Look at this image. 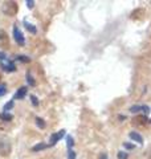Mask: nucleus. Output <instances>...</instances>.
<instances>
[{"mask_svg":"<svg viewBox=\"0 0 151 159\" xmlns=\"http://www.w3.org/2000/svg\"><path fill=\"white\" fill-rule=\"evenodd\" d=\"M0 118H3L4 121H11V119H12V116H11V114H7V113H3L2 116H0Z\"/></svg>","mask_w":151,"mask_h":159,"instance_id":"2eb2a0df","label":"nucleus"},{"mask_svg":"<svg viewBox=\"0 0 151 159\" xmlns=\"http://www.w3.org/2000/svg\"><path fill=\"white\" fill-rule=\"evenodd\" d=\"M149 119L146 118V116H137L133 118V125L134 126H139V127H144L147 125Z\"/></svg>","mask_w":151,"mask_h":159,"instance_id":"20e7f679","label":"nucleus"},{"mask_svg":"<svg viewBox=\"0 0 151 159\" xmlns=\"http://www.w3.org/2000/svg\"><path fill=\"white\" fill-rule=\"evenodd\" d=\"M64 135H65V130H60V131H57V133H54L53 135L50 137V139H49V146L56 145V143H57Z\"/></svg>","mask_w":151,"mask_h":159,"instance_id":"423d86ee","label":"nucleus"},{"mask_svg":"<svg viewBox=\"0 0 151 159\" xmlns=\"http://www.w3.org/2000/svg\"><path fill=\"white\" fill-rule=\"evenodd\" d=\"M13 37H15V41H16L19 45L23 47L25 44L24 36H23V33H21V31H20V28H19L17 24H15V25H13Z\"/></svg>","mask_w":151,"mask_h":159,"instance_id":"7ed1b4c3","label":"nucleus"},{"mask_svg":"<svg viewBox=\"0 0 151 159\" xmlns=\"http://www.w3.org/2000/svg\"><path fill=\"white\" fill-rule=\"evenodd\" d=\"M101 159H108L106 158V154H102V155H101Z\"/></svg>","mask_w":151,"mask_h":159,"instance_id":"cd10ccee","label":"nucleus"},{"mask_svg":"<svg viewBox=\"0 0 151 159\" xmlns=\"http://www.w3.org/2000/svg\"><path fill=\"white\" fill-rule=\"evenodd\" d=\"M130 138L134 139V141H135V142H138V143H142V142H143V138L140 137L138 133H135V131H131V133H130Z\"/></svg>","mask_w":151,"mask_h":159,"instance_id":"9d476101","label":"nucleus"},{"mask_svg":"<svg viewBox=\"0 0 151 159\" xmlns=\"http://www.w3.org/2000/svg\"><path fill=\"white\" fill-rule=\"evenodd\" d=\"M9 45L8 34L4 31H0V48H7Z\"/></svg>","mask_w":151,"mask_h":159,"instance_id":"0eeeda50","label":"nucleus"},{"mask_svg":"<svg viewBox=\"0 0 151 159\" xmlns=\"http://www.w3.org/2000/svg\"><path fill=\"white\" fill-rule=\"evenodd\" d=\"M27 80H29V84H31L32 86L34 85V81H33V78H32V76H31L29 73H27Z\"/></svg>","mask_w":151,"mask_h":159,"instance_id":"6ab92c4d","label":"nucleus"},{"mask_svg":"<svg viewBox=\"0 0 151 159\" xmlns=\"http://www.w3.org/2000/svg\"><path fill=\"white\" fill-rule=\"evenodd\" d=\"M11 150H12V146H11L9 139H7V138L0 139V155L2 157H8L9 154H11Z\"/></svg>","mask_w":151,"mask_h":159,"instance_id":"f03ea898","label":"nucleus"},{"mask_svg":"<svg viewBox=\"0 0 151 159\" xmlns=\"http://www.w3.org/2000/svg\"><path fill=\"white\" fill-rule=\"evenodd\" d=\"M0 66H2L3 70H6V72H15L16 70L15 64L12 61H9V60H4V61H2L0 62Z\"/></svg>","mask_w":151,"mask_h":159,"instance_id":"39448f33","label":"nucleus"},{"mask_svg":"<svg viewBox=\"0 0 151 159\" xmlns=\"http://www.w3.org/2000/svg\"><path fill=\"white\" fill-rule=\"evenodd\" d=\"M138 110H144V113H147L149 111V107L147 106H133V107H130V111H138Z\"/></svg>","mask_w":151,"mask_h":159,"instance_id":"9b49d317","label":"nucleus"},{"mask_svg":"<svg viewBox=\"0 0 151 159\" xmlns=\"http://www.w3.org/2000/svg\"><path fill=\"white\" fill-rule=\"evenodd\" d=\"M16 58L20 60V61H23V62H29V61H31V60H29L28 57H25V56H17Z\"/></svg>","mask_w":151,"mask_h":159,"instance_id":"dca6fc26","label":"nucleus"},{"mask_svg":"<svg viewBox=\"0 0 151 159\" xmlns=\"http://www.w3.org/2000/svg\"><path fill=\"white\" fill-rule=\"evenodd\" d=\"M147 157H149V158L151 159V146L149 147V150H147Z\"/></svg>","mask_w":151,"mask_h":159,"instance_id":"bb28decb","label":"nucleus"},{"mask_svg":"<svg viewBox=\"0 0 151 159\" xmlns=\"http://www.w3.org/2000/svg\"><path fill=\"white\" fill-rule=\"evenodd\" d=\"M25 94H27V88L23 86V88H20L19 90L16 92V94H15V98H17V99H23L25 97Z\"/></svg>","mask_w":151,"mask_h":159,"instance_id":"1a4fd4ad","label":"nucleus"},{"mask_svg":"<svg viewBox=\"0 0 151 159\" xmlns=\"http://www.w3.org/2000/svg\"><path fill=\"white\" fill-rule=\"evenodd\" d=\"M2 11L4 15H7V16H15L19 11V6H17V3H15V2H6L2 7Z\"/></svg>","mask_w":151,"mask_h":159,"instance_id":"f257e3e1","label":"nucleus"},{"mask_svg":"<svg viewBox=\"0 0 151 159\" xmlns=\"http://www.w3.org/2000/svg\"><path fill=\"white\" fill-rule=\"evenodd\" d=\"M6 92H7V86L6 85H0V96L6 94Z\"/></svg>","mask_w":151,"mask_h":159,"instance_id":"a211bd4d","label":"nucleus"},{"mask_svg":"<svg viewBox=\"0 0 151 159\" xmlns=\"http://www.w3.org/2000/svg\"><path fill=\"white\" fill-rule=\"evenodd\" d=\"M68 159H76V152L73 150L69 151V155H68Z\"/></svg>","mask_w":151,"mask_h":159,"instance_id":"aec40b11","label":"nucleus"},{"mask_svg":"<svg viewBox=\"0 0 151 159\" xmlns=\"http://www.w3.org/2000/svg\"><path fill=\"white\" fill-rule=\"evenodd\" d=\"M33 4H34V2L29 0V2H27V7H28V8H33Z\"/></svg>","mask_w":151,"mask_h":159,"instance_id":"b1692460","label":"nucleus"},{"mask_svg":"<svg viewBox=\"0 0 151 159\" xmlns=\"http://www.w3.org/2000/svg\"><path fill=\"white\" fill-rule=\"evenodd\" d=\"M144 16V9L143 8H137L135 11L131 12V19L133 20H139Z\"/></svg>","mask_w":151,"mask_h":159,"instance_id":"6e6552de","label":"nucleus"},{"mask_svg":"<svg viewBox=\"0 0 151 159\" xmlns=\"http://www.w3.org/2000/svg\"><path fill=\"white\" fill-rule=\"evenodd\" d=\"M24 25H25V28H27L31 33H33V34L36 33V28H34V25H32V24H29L28 21H25V20H24Z\"/></svg>","mask_w":151,"mask_h":159,"instance_id":"f8f14e48","label":"nucleus"},{"mask_svg":"<svg viewBox=\"0 0 151 159\" xmlns=\"http://www.w3.org/2000/svg\"><path fill=\"white\" fill-rule=\"evenodd\" d=\"M12 106H13V101H9V102L7 103V105L4 106V111H8V110H9V109H11Z\"/></svg>","mask_w":151,"mask_h":159,"instance_id":"f3484780","label":"nucleus"},{"mask_svg":"<svg viewBox=\"0 0 151 159\" xmlns=\"http://www.w3.org/2000/svg\"><path fill=\"white\" fill-rule=\"evenodd\" d=\"M118 158H119V159H126V158H127V155H126V152L121 151V152H118Z\"/></svg>","mask_w":151,"mask_h":159,"instance_id":"412c9836","label":"nucleus"},{"mask_svg":"<svg viewBox=\"0 0 151 159\" xmlns=\"http://www.w3.org/2000/svg\"><path fill=\"white\" fill-rule=\"evenodd\" d=\"M72 146H73V138L72 137H68V147L70 148Z\"/></svg>","mask_w":151,"mask_h":159,"instance_id":"4be33fe9","label":"nucleus"},{"mask_svg":"<svg viewBox=\"0 0 151 159\" xmlns=\"http://www.w3.org/2000/svg\"><path fill=\"white\" fill-rule=\"evenodd\" d=\"M123 146H125V147H127V148H134V146L129 145V143H123Z\"/></svg>","mask_w":151,"mask_h":159,"instance_id":"a878e982","label":"nucleus"},{"mask_svg":"<svg viewBox=\"0 0 151 159\" xmlns=\"http://www.w3.org/2000/svg\"><path fill=\"white\" fill-rule=\"evenodd\" d=\"M45 147H48V145H43L41 143V145H36L34 147H32V150L33 151H39V150H43V148H45Z\"/></svg>","mask_w":151,"mask_h":159,"instance_id":"4468645a","label":"nucleus"},{"mask_svg":"<svg viewBox=\"0 0 151 159\" xmlns=\"http://www.w3.org/2000/svg\"><path fill=\"white\" fill-rule=\"evenodd\" d=\"M4 60H7V56L4 52H0V61H4Z\"/></svg>","mask_w":151,"mask_h":159,"instance_id":"5701e85b","label":"nucleus"},{"mask_svg":"<svg viewBox=\"0 0 151 159\" xmlns=\"http://www.w3.org/2000/svg\"><path fill=\"white\" fill-rule=\"evenodd\" d=\"M36 125L40 129H45V121H44L43 118H36Z\"/></svg>","mask_w":151,"mask_h":159,"instance_id":"ddd939ff","label":"nucleus"},{"mask_svg":"<svg viewBox=\"0 0 151 159\" xmlns=\"http://www.w3.org/2000/svg\"><path fill=\"white\" fill-rule=\"evenodd\" d=\"M31 99H32V102H33V105H37V98L36 97H34V96H31Z\"/></svg>","mask_w":151,"mask_h":159,"instance_id":"393cba45","label":"nucleus"}]
</instances>
